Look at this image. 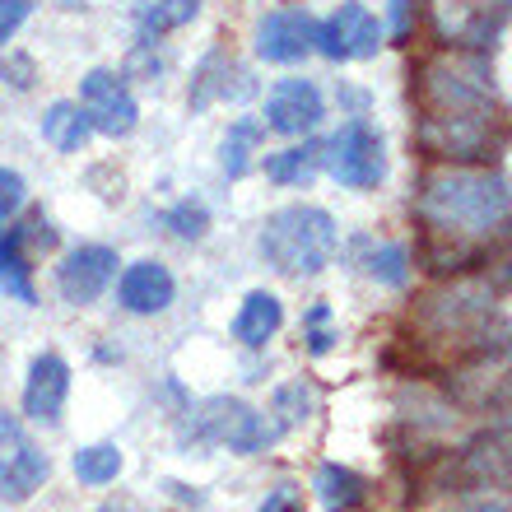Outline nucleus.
I'll return each mask as SVG.
<instances>
[{
	"label": "nucleus",
	"instance_id": "obj_37",
	"mask_svg": "<svg viewBox=\"0 0 512 512\" xmlns=\"http://www.w3.org/2000/svg\"><path fill=\"white\" fill-rule=\"evenodd\" d=\"M0 238H5V219H0Z\"/></svg>",
	"mask_w": 512,
	"mask_h": 512
},
{
	"label": "nucleus",
	"instance_id": "obj_36",
	"mask_svg": "<svg viewBox=\"0 0 512 512\" xmlns=\"http://www.w3.org/2000/svg\"><path fill=\"white\" fill-rule=\"evenodd\" d=\"M98 512H122V508H98Z\"/></svg>",
	"mask_w": 512,
	"mask_h": 512
},
{
	"label": "nucleus",
	"instance_id": "obj_33",
	"mask_svg": "<svg viewBox=\"0 0 512 512\" xmlns=\"http://www.w3.org/2000/svg\"><path fill=\"white\" fill-rule=\"evenodd\" d=\"M0 75H5L14 89H28V84H33V61H28V56H10V61H0Z\"/></svg>",
	"mask_w": 512,
	"mask_h": 512
},
{
	"label": "nucleus",
	"instance_id": "obj_3",
	"mask_svg": "<svg viewBox=\"0 0 512 512\" xmlns=\"http://www.w3.org/2000/svg\"><path fill=\"white\" fill-rule=\"evenodd\" d=\"M280 433H284V424L266 419L261 410H252V405L233 401V396H210V401H201L196 410H187L177 438H182V443H196V447H229L238 457H252V452H266Z\"/></svg>",
	"mask_w": 512,
	"mask_h": 512
},
{
	"label": "nucleus",
	"instance_id": "obj_26",
	"mask_svg": "<svg viewBox=\"0 0 512 512\" xmlns=\"http://www.w3.org/2000/svg\"><path fill=\"white\" fill-rule=\"evenodd\" d=\"M331 303H312L308 317H303V340H308V350L322 359V354H331V345H336V331H331Z\"/></svg>",
	"mask_w": 512,
	"mask_h": 512
},
{
	"label": "nucleus",
	"instance_id": "obj_11",
	"mask_svg": "<svg viewBox=\"0 0 512 512\" xmlns=\"http://www.w3.org/2000/svg\"><path fill=\"white\" fill-rule=\"evenodd\" d=\"M326 117V98L322 89L312 80H275L266 94V131L275 135H289V140H298V135L317 131Z\"/></svg>",
	"mask_w": 512,
	"mask_h": 512
},
{
	"label": "nucleus",
	"instance_id": "obj_15",
	"mask_svg": "<svg viewBox=\"0 0 512 512\" xmlns=\"http://www.w3.org/2000/svg\"><path fill=\"white\" fill-rule=\"evenodd\" d=\"M177 298V280L173 270L163 266V261H131V266L122 270V280H117V303H122L126 312H135V317H154V312H163L168 303Z\"/></svg>",
	"mask_w": 512,
	"mask_h": 512
},
{
	"label": "nucleus",
	"instance_id": "obj_19",
	"mask_svg": "<svg viewBox=\"0 0 512 512\" xmlns=\"http://www.w3.org/2000/svg\"><path fill=\"white\" fill-rule=\"evenodd\" d=\"M270 182H280V187H308L312 177L322 173V145L317 140H303V145H289L280 154H266L261 159Z\"/></svg>",
	"mask_w": 512,
	"mask_h": 512
},
{
	"label": "nucleus",
	"instance_id": "obj_31",
	"mask_svg": "<svg viewBox=\"0 0 512 512\" xmlns=\"http://www.w3.org/2000/svg\"><path fill=\"white\" fill-rule=\"evenodd\" d=\"M14 238H19V243H24V252L28 247H33V252H47V247H56V229L52 224H47V215H28V224L24 229H14Z\"/></svg>",
	"mask_w": 512,
	"mask_h": 512
},
{
	"label": "nucleus",
	"instance_id": "obj_24",
	"mask_svg": "<svg viewBox=\"0 0 512 512\" xmlns=\"http://www.w3.org/2000/svg\"><path fill=\"white\" fill-rule=\"evenodd\" d=\"M368 275L378 284H391V289H401L405 284V275H410V256H405V247L401 243H382V247H373L368 252Z\"/></svg>",
	"mask_w": 512,
	"mask_h": 512
},
{
	"label": "nucleus",
	"instance_id": "obj_23",
	"mask_svg": "<svg viewBox=\"0 0 512 512\" xmlns=\"http://www.w3.org/2000/svg\"><path fill=\"white\" fill-rule=\"evenodd\" d=\"M70 466H75V475H80L84 485H112V480L122 475V447H117V443L80 447Z\"/></svg>",
	"mask_w": 512,
	"mask_h": 512
},
{
	"label": "nucleus",
	"instance_id": "obj_2",
	"mask_svg": "<svg viewBox=\"0 0 512 512\" xmlns=\"http://www.w3.org/2000/svg\"><path fill=\"white\" fill-rule=\"evenodd\" d=\"M340 243L336 219L326 215L322 205H280L270 210L261 233H256V252L266 266L280 275H317L331 266Z\"/></svg>",
	"mask_w": 512,
	"mask_h": 512
},
{
	"label": "nucleus",
	"instance_id": "obj_38",
	"mask_svg": "<svg viewBox=\"0 0 512 512\" xmlns=\"http://www.w3.org/2000/svg\"><path fill=\"white\" fill-rule=\"evenodd\" d=\"M489 5H508V0H489Z\"/></svg>",
	"mask_w": 512,
	"mask_h": 512
},
{
	"label": "nucleus",
	"instance_id": "obj_29",
	"mask_svg": "<svg viewBox=\"0 0 512 512\" xmlns=\"http://www.w3.org/2000/svg\"><path fill=\"white\" fill-rule=\"evenodd\" d=\"M24 201H28L24 177L14 173V168H0V219L14 215V210H24Z\"/></svg>",
	"mask_w": 512,
	"mask_h": 512
},
{
	"label": "nucleus",
	"instance_id": "obj_32",
	"mask_svg": "<svg viewBox=\"0 0 512 512\" xmlns=\"http://www.w3.org/2000/svg\"><path fill=\"white\" fill-rule=\"evenodd\" d=\"M410 14H415V5H410V0H391V5H387V28H391V38H396V42L410 38Z\"/></svg>",
	"mask_w": 512,
	"mask_h": 512
},
{
	"label": "nucleus",
	"instance_id": "obj_16",
	"mask_svg": "<svg viewBox=\"0 0 512 512\" xmlns=\"http://www.w3.org/2000/svg\"><path fill=\"white\" fill-rule=\"evenodd\" d=\"M94 135V122L84 112L80 98H56L52 108L42 112V140L56 149V154H80Z\"/></svg>",
	"mask_w": 512,
	"mask_h": 512
},
{
	"label": "nucleus",
	"instance_id": "obj_4",
	"mask_svg": "<svg viewBox=\"0 0 512 512\" xmlns=\"http://www.w3.org/2000/svg\"><path fill=\"white\" fill-rule=\"evenodd\" d=\"M322 168L350 191H373L387 177V145H382L378 126L364 117H350L331 140L322 145Z\"/></svg>",
	"mask_w": 512,
	"mask_h": 512
},
{
	"label": "nucleus",
	"instance_id": "obj_28",
	"mask_svg": "<svg viewBox=\"0 0 512 512\" xmlns=\"http://www.w3.org/2000/svg\"><path fill=\"white\" fill-rule=\"evenodd\" d=\"M308 410H312V391L303 387V382L275 391V415H280L284 429H289V424H298V419H308Z\"/></svg>",
	"mask_w": 512,
	"mask_h": 512
},
{
	"label": "nucleus",
	"instance_id": "obj_6",
	"mask_svg": "<svg viewBox=\"0 0 512 512\" xmlns=\"http://www.w3.org/2000/svg\"><path fill=\"white\" fill-rule=\"evenodd\" d=\"M512 485V419L485 429L447 461V489H485Z\"/></svg>",
	"mask_w": 512,
	"mask_h": 512
},
{
	"label": "nucleus",
	"instance_id": "obj_13",
	"mask_svg": "<svg viewBox=\"0 0 512 512\" xmlns=\"http://www.w3.org/2000/svg\"><path fill=\"white\" fill-rule=\"evenodd\" d=\"M256 94V80L252 70L238 66L229 52H210L196 66V80H191L187 89V108L191 112H205L215 108V103H243V98Z\"/></svg>",
	"mask_w": 512,
	"mask_h": 512
},
{
	"label": "nucleus",
	"instance_id": "obj_17",
	"mask_svg": "<svg viewBox=\"0 0 512 512\" xmlns=\"http://www.w3.org/2000/svg\"><path fill=\"white\" fill-rule=\"evenodd\" d=\"M131 19H135V33L140 38H168L177 28H187L201 19V0H135L131 5Z\"/></svg>",
	"mask_w": 512,
	"mask_h": 512
},
{
	"label": "nucleus",
	"instance_id": "obj_5",
	"mask_svg": "<svg viewBox=\"0 0 512 512\" xmlns=\"http://www.w3.org/2000/svg\"><path fill=\"white\" fill-rule=\"evenodd\" d=\"M52 475V461L10 410H0V503L33 499Z\"/></svg>",
	"mask_w": 512,
	"mask_h": 512
},
{
	"label": "nucleus",
	"instance_id": "obj_21",
	"mask_svg": "<svg viewBox=\"0 0 512 512\" xmlns=\"http://www.w3.org/2000/svg\"><path fill=\"white\" fill-rule=\"evenodd\" d=\"M261 140H266V122H261V117H238V122L229 126V135L219 140V168L229 177H243L247 168H252V154Z\"/></svg>",
	"mask_w": 512,
	"mask_h": 512
},
{
	"label": "nucleus",
	"instance_id": "obj_22",
	"mask_svg": "<svg viewBox=\"0 0 512 512\" xmlns=\"http://www.w3.org/2000/svg\"><path fill=\"white\" fill-rule=\"evenodd\" d=\"M28 252L24 243L14 238V229H5V238H0V289H5V298H19V303H33V280H28Z\"/></svg>",
	"mask_w": 512,
	"mask_h": 512
},
{
	"label": "nucleus",
	"instance_id": "obj_9",
	"mask_svg": "<svg viewBox=\"0 0 512 512\" xmlns=\"http://www.w3.org/2000/svg\"><path fill=\"white\" fill-rule=\"evenodd\" d=\"M80 103H84V112H89L94 131L112 135V140L131 135L135 122H140V103H135L122 70H89L80 80Z\"/></svg>",
	"mask_w": 512,
	"mask_h": 512
},
{
	"label": "nucleus",
	"instance_id": "obj_14",
	"mask_svg": "<svg viewBox=\"0 0 512 512\" xmlns=\"http://www.w3.org/2000/svg\"><path fill=\"white\" fill-rule=\"evenodd\" d=\"M70 396V364L61 354H38L28 364V382H24V415L33 424H61Z\"/></svg>",
	"mask_w": 512,
	"mask_h": 512
},
{
	"label": "nucleus",
	"instance_id": "obj_27",
	"mask_svg": "<svg viewBox=\"0 0 512 512\" xmlns=\"http://www.w3.org/2000/svg\"><path fill=\"white\" fill-rule=\"evenodd\" d=\"M126 80H145V84H154L163 75V56L154 52V38H140L131 47V56H126V70H122Z\"/></svg>",
	"mask_w": 512,
	"mask_h": 512
},
{
	"label": "nucleus",
	"instance_id": "obj_7",
	"mask_svg": "<svg viewBox=\"0 0 512 512\" xmlns=\"http://www.w3.org/2000/svg\"><path fill=\"white\" fill-rule=\"evenodd\" d=\"M382 33L387 28L378 24V14L359 5V0H345L340 10H331L317 24V52L326 61H368V56H378L382 47Z\"/></svg>",
	"mask_w": 512,
	"mask_h": 512
},
{
	"label": "nucleus",
	"instance_id": "obj_12",
	"mask_svg": "<svg viewBox=\"0 0 512 512\" xmlns=\"http://www.w3.org/2000/svg\"><path fill=\"white\" fill-rule=\"evenodd\" d=\"M489 112H438L429 108L419 122V145L433 159H475L485 149Z\"/></svg>",
	"mask_w": 512,
	"mask_h": 512
},
{
	"label": "nucleus",
	"instance_id": "obj_20",
	"mask_svg": "<svg viewBox=\"0 0 512 512\" xmlns=\"http://www.w3.org/2000/svg\"><path fill=\"white\" fill-rule=\"evenodd\" d=\"M312 489H317V499H322L326 512H354L359 503H364V480L350 471V466H336V461H326V466H317V480H312Z\"/></svg>",
	"mask_w": 512,
	"mask_h": 512
},
{
	"label": "nucleus",
	"instance_id": "obj_10",
	"mask_svg": "<svg viewBox=\"0 0 512 512\" xmlns=\"http://www.w3.org/2000/svg\"><path fill=\"white\" fill-rule=\"evenodd\" d=\"M117 252L103 243H84V247H70L56 266V289L66 298L70 308H89L98 298L108 294V284L117 280Z\"/></svg>",
	"mask_w": 512,
	"mask_h": 512
},
{
	"label": "nucleus",
	"instance_id": "obj_30",
	"mask_svg": "<svg viewBox=\"0 0 512 512\" xmlns=\"http://www.w3.org/2000/svg\"><path fill=\"white\" fill-rule=\"evenodd\" d=\"M33 5H38V0H0V47L24 28V19L33 14Z\"/></svg>",
	"mask_w": 512,
	"mask_h": 512
},
{
	"label": "nucleus",
	"instance_id": "obj_35",
	"mask_svg": "<svg viewBox=\"0 0 512 512\" xmlns=\"http://www.w3.org/2000/svg\"><path fill=\"white\" fill-rule=\"evenodd\" d=\"M466 512H512V503H471Z\"/></svg>",
	"mask_w": 512,
	"mask_h": 512
},
{
	"label": "nucleus",
	"instance_id": "obj_25",
	"mask_svg": "<svg viewBox=\"0 0 512 512\" xmlns=\"http://www.w3.org/2000/svg\"><path fill=\"white\" fill-rule=\"evenodd\" d=\"M163 224L173 229V238H182V243H201L205 229H210V210H205V201H177L168 215H163Z\"/></svg>",
	"mask_w": 512,
	"mask_h": 512
},
{
	"label": "nucleus",
	"instance_id": "obj_1",
	"mask_svg": "<svg viewBox=\"0 0 512 512\" xmlns=\"http://www.w3.org/2000/svg\"><path fill=\"white\" fill-rule=\"evenodd\" d=\"M512 210V187L499 173H433L419 187V215L438 233H489Z\"/></svg>",
	"mask_w": 512,
	"mask_h": 512
},
{
	"label": "nucleus",
	"instance_id": "obj_18",
	"mask_svg": "<svg viewBox=\"0 0 512 512\" xmlns=\"http://www.w3.org/2000/svg\"><path fill=\"white\" fill-rule=\"evenodd\" d=\"M284 322V308L280 298L266 294V289H252V294L243 298V308H238V317H233V336L243 340L247 350H261L275 331H280Z\"/></svg>",
	"mask_w": 512,
	"mask_h": 512
},
{
	"label": "nucleus",
	"instance_id": "obj_34",
	"mask_svg": "<svg viewBox=\"0 0 512 512\" xmlns=\"http://www.w3.org/2000/svg\"><path fill=\"white\" fill-rule=\"evenodd\" d=\"M261 512H303V508H298V499L289 494V489H275V494L261 503Z\"/></svg>",
	"mask_w": 512,
	"mask_h": 512
},
{
	"label": "nucleus",
	"instance_id": "obj_8",
	"mask_svg": "<svg viewBox=\"0 0 512 512\" xmlns=\"http://www.w3.org/2000/svg\"><path fill=\"white\" fill-rule=\"evenodd\" d=\"M252 47L270 66H294V61L317 52V19L308 14V5H280V10L256 19Z\"/></svg>",
	"mask_w": 512,
	"mask_h": 512
}]
</instances>
